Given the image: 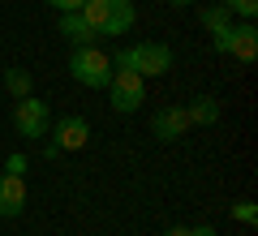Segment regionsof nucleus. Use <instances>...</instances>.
<instances>
[{
  "label": "nucleus",
  "instance_id": "obj_1",
  "mask_svg": "<svg viewBox=\"0 0 258 236\" xmlns=\"http://www.w3.org/2000/svg\"><path fill=\"white\" fill-rule=\"evenodd\" d=\"M112 69H134L138 77H164L172 69V52L164 43H155V39H147V43H134L125 52H116L112 56Z\"/></svg>",
  "mask_w": 258,
  "mask_h": 236
},
{
  "label": "nucleus",
  "instance_id": "obj_2",
  "mask_svg": "<svg viewBox=\"0 0 258 236\" xmlns=\"http://www.w3.org/2000/svg\"><path fill=\"white\" fill-rule=\"evenodd\" d=\"M78 13L95 26L99 39L103 35H125V30L134 26V18H138V13H134V0H86Z\"/></svg>",
  "mask_w": 258,
  "mask_h": 236
},
{
  "label": "nucleus",
  "instance_id": "obj_3",
  "mask_svg": "<svg viewBox=\"0 0 258 236\" xmlns=\"http://www.w3.org/2000/svg\"><path fill=\"white\" fill-rule=\"evenodd\" d=\"M69 77H74L78 86L103 91V86L112 82V56H108V52H99L95 43L74 47V56H69Z\"/></svg>",
  "mask_w": 258,
  "mask_h": 236
},
{
  "label": "nucleus",
  "instance_id": "obj_4",
  "mask_svg": "<svg viewBox=\"0 0 258 236\" xmlns=\"http://www.w3.org/2000/svg\"><path fill=\"white\" fill-rule=\"evenodd\" d=\"M103 91H108L112 112L129 116V112H138L142 103H147V77H138L134 69H112V82L103 86Z\"/></svg>",
  "mask_w": 258,
  "mask_h": 236
},
{
  "label": "nucleus",
  "instance_id": "obj_5",
  "mask_svg": "<svg viewBox=\"0 0 258 236\" xmlns=\"http://www.w3.org/2000/svg\"><path fill=\"white\" fill-rule=\"evenodd\" d=\"M211 43H215L220 56H232V60H241V64H254V56H258V26L254 22H232L224 35H211Z\"/></svg>",
  "mask_w": 258,
  "mask_h": 236
},
{
  "label": "nucleus",
  "instance_id": "obj_6",
  "mask_svg": "<svg viewBox=\"0 0 258 236\" xmlns=\"http://www.w3.org/2000/svg\"><path fill=\"white\" fill-rule=\"evenodd\" d=\"M13 129H18V137H43L52 129V108L43 99H35V95L18 99L13 103Z\"/></svg>",
  "mask_w": 258,
  "mask_h": 236
},
{
  "label": "nucleus",
  "instance_id": "obj_7",
  "mask_svg": "<svg viewBox=\"0 0 258 236\" xmlns=\"http://www.w3.org/2000/svg\"><path fill=\"white\" fill-rule=\"evenodd\" d=\"M91 142V125H86V116H60L52 129V146L56 150H82V146Z\"/></svg>",
  "mask_w": 258,
  "mask_h": 236
},
{
  "label": "nucleus",
  "instance_id": "obj_8",
  "mask_svg": "<svg viewBox=\"0 0 258 236\" xmlns=\"http://www.w3.org/2000/svg\"><path fill=\"white\" fill-rule=\"evenodd\" d=\"M26 210V176L0 172V219H18Z\"/></svg>",
  "mask_w": 258,
  "mask_h": 236
},
{
  "label": "nucleus",
  "instance_id": "obj_9",
  "mask_svg": "<svg viewBox=\"0 0 258 236\" xmlns=\"http://www.w3.org/2000/svg\"><path fill=\"white\" fill-rule=\"evenodd\" d=\"M151 129H155L159 142H176V137H185V129H189V116H185V108H159L155 116H151Z\"/></svg>",
  "mask_w": 258,
  "mask_h": 236
},
{
  "label": "nucleus",
  "instance_id": "obj_10",
  "mask_svg": "<svg viewBox=\"0 0 258 236\" xmlns=\"http://www.w3.org/2000/svg\"><path fill=\"white\" fill-rule=\"evenodd\" d=\"M60 35L69 39L74 47H86V43H95V39H99V35H95V26L82 18V13H60Z\"/></svg>",
  "mask_w": 258,
  "mask_h": 236
},
{
  "label": "nucleus",
  "instance_id": "obj_11",
  "mask_svg": "<svg viewBox=\"0 0 258 236\" xmlns=\"http://www.w3.org/2000/svg\"><path fill=\"white\" fill-rule=\"evenodd\" d=\"M185 116H189V125H220V99H211V95H198V99H189Z\"/></svg>",
  "mask_w": 258,
  "mask_h": 236
},
{
  "label": "nucleus",
  "instance_id": "obj_12",
  "mask_svg": "<svg viewBox=\"0 0 258 236\" xmlns=\"http://www.w3.org/2000/svg\"><path fill=\"white\" fill-rule=\"evenodd\" d=\"M5 86H9L13 99H26V95L35 91V77H30V69H18V64H13V69H5Z\"/></svg>",
  "mask_w": 258,
  "mask_h": 236
},
{
  "label": "nucleus",
  "instance_id": "obj_13",
  "mask_svg": "<svg viewBox=\"0 0 258 236\" xmlns=\"http://www.w3.org/2000/svg\"><path fill=\"white\" fill-rule=\"evenodd\" d=\"M198 18H203V26H207V35H224V30L232 26V13L224 9V5H207V9L198 13Z\"/></svg>",
  "mask_w": 258,
  "mask_h": 236
},
{
  "label": "nucleus",
  "instance_id": "obj_14",
  "mask_svg": "<svg viewBox=\"0 0 258 236\" xmlns=\"http://www.w3.org/2000/svg\"><path fill=\"white\" fill-rule=\"evenodd\" d=\"M220 5H224L228 13H237L241 22H254V18H258V0H220Z\"/></svg>",
  "mask_w": 258,
  "mask_h": 236
},
{
  "label": "nucleus",
  "instance_id": "obj_15",
  "mask_svg": "<svg viewBox=\"0 0 258 236\" xmlns=\"http://www.w3.org/2000/svg\"><path fill=\"white\" fill-rule=\"evenodd\" d=\"M232 219H237V223H245V227H254L258 223V206H254V202H237V206H232Z\"/></svg>",
  "mask_w": 258,
  "mask_h": 236
},
{
  "label": "nucleus",
  "instance_id": "obj_16",
  "mask_svg": "<svg viewBox=\"0 0 258 236\" xmlns=\"http://www.w3.org/2000/svg\"><path fill=\"white\" fill-rule=\"evenodd\" d=\"M43 5H52L56 13H78V9L86 5V0H43Z\"/></svg>",
  "mask_w": 258,
  "mask_h": 236
},
{
  "label": "nucleus",
  "instance_id": "obj_17",
  "mask_svg": "<svg viewBox=\"0 0 258 236\" xmlns=\"http://www.w3.org/2000/svg\"><path fill=\"white\" fill-rule=\"evenodd\" d=\"M5 172H26V154H9V164H5Z\"/></svg>",
  "mask_w": 258,
  "mask_h": 236
},
{
  "label": "nucleus",
  "instance_id": "obj_18",
  "mask_svg": "<svg viewBox=\"0 0 258 236\" xmlns=\"http://www.w3.org/2000/svg\"><path fill=\"white\" fill-rule=\"evenodd\" d=\"M164 236H194V232H189V227H168Z\"/></svg>",
  "mask_w": 258,
  "mask_h": 236
},
{
  "label": "nucleus",
  "instance_id": "obj_19",
  "mask_svg": "<svg viewBox=\"0 0 258 236\" xmlns=\"http://www.w3.org/2000/svg\"><path fill=\"white\" fill-rule=\"evenodd\" d=\"M168 5H176V9H185V5H198V0H168Z\"/></svg>",
  "mask_w": 258,
  "mask_h": 236
}]
</instances>
